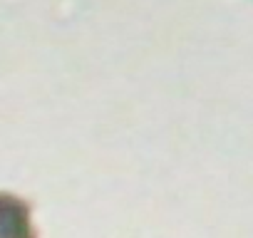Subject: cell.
<instances>
[{
  "mask_svg": "<svg viewBox=\"0 0 253 238\" xmlns=\"http://www.w3.org/2000/svg\"><path fill=\"white\" fill-rule=\"evenodd\" d=\"M0 238H38L33 206L10 191H0Z\"/></svg>",
  "mask_w": 253,
  "mask_h": 238,
  "instance_id": "1",
  "label": "cell"
}]
</instances>
